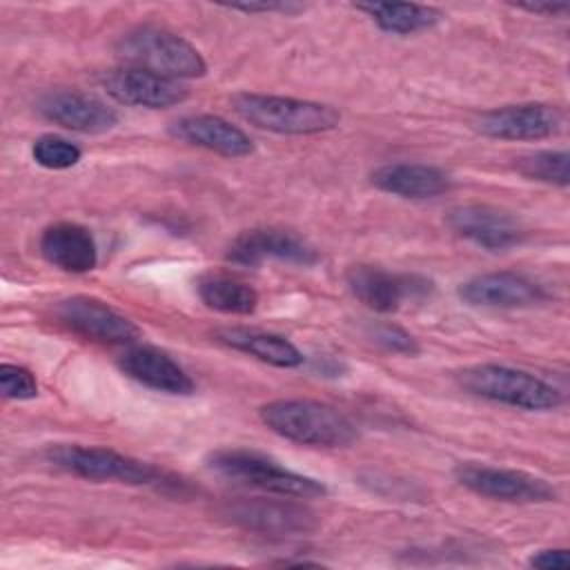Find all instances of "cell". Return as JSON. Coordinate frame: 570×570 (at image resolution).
<instances>
[{
  "label": "cell",
  "instance_id": "obj_1",
  "mask_svg": "<svg viewBox=\"0 0 570 570\" xmlns=\"http://www.w3.org/2000/svg\"><path fill=\"white\" fill-rule=\"evenodd\" d=\"M261 421L272 432L312 448H345L356 439V428L343 412L309 399L265 403L261 407Z\"/></svg>",
  "mask_w": 570,
  "mask_h": 570
},
{
  "label": "cell",
  "instance_id": "obj_2",
  "mask_svg": "<svg viewBox=\"0 0 570 570\" xmlns=\"http://www.w3.org/2000/svg\"><path fill=\"white\" fill-rule=\"evenodd\" d=\"M116 56L125 67L145 69L165 78H200L207 65L200 51L183 36L154 24H140L122 33L116 42Z\"/></svg>",
  "mask_w": 570,
  "mask_h": 570
},
{
  "label": "cell",
  "instance_id": "obj_3",
  "mask_svg": "<svg viewBox=\"0 0 570 570\" xmlns=\"http://www.w3.org/2000/svg\"><path fill=\"white\" fill-rule=\"evenodd\" d=\"M207 465L218 476L249 485L269 494L278 497H294V499H314L327 494V488L305 474L292 472L283 468L272 456L245 450V448H220L207 456Z\"/></svg>",
  "mask_w": 570,
  "mask_h": 570
},
{
  "label": "cell",
  "instance_id": "obj_4",
  "mask_svg": "<svg viewBox=\"0 0 570 570\" xmlns=\"http://www.w3.org/2000/svg\"><path fill=\"white\" fill-rule=\"evenodd\" d=\"M232 105L243 120L274 134L307 136L330 131L341 122V114L330 105L285 96L245 91L236 94Z\"/></svg>",
  "mask_w": 570,
  "mask_h": 570
},
{
  "label": "cell",
  "instance_id": "obj_5",
  "mask_svg": "<svg viewBox=\"0 0 570 570\" xmlns=\"http://www.w3.org/2000/svg\"><path fill=\"white\" fill-rule=\"evenodd\" d=\"M459 383L474 396L519 410L546 412L563 403L561 392L548 381L530 372L497 363H483L463 370L459 374Z\"/></svg>",
  "mask_w": 570,
  "mask_h": 570
},
{
  "label": "cell",
  "instance_id": "obj_6",
  "mask_svg": "<svg viewBox=\"0 0 570 570\" xmlns=\"http://www.w3.org/2000/svg\"><path fill=\"white\" fill-rule=\"evenodd\" d=\"M47 461L56 468L89 481H118L142 485L158 479V470L145 461L125 456L111 448L100 445H51L45 452Z\"/></svg>",
  "mask_w": 570,
  "mask_h": 570
},
{
  "label": "cell",
  "instance_id": "obj_7",
  "mask_svg": "<svg viewBox=\"0 0 570 570\" xmlns=\"http://www.w3.org/2000/svg\"><path fill=\"white\" fill-rule=\"evenodd\" d=\"M456 481L474 494L510 501V503H546L554 501L557 490L541 476L523 470L494 468L479 463H461L454 470Z\"/></svg>",
  "mask_w": 570,
  "mask_h": 570
},
{
  "label": "cell",
  "instance_id": "obj_8",
  "mask_svg": "<svg viewBox=\"0 0 570 570\" xmlns=\"http://www.w3.org/2000/svg\"><path fill=\"white\" fill-rule=\"evenodd\" d=\"M352 294L374 312L390 314L407 301H421L432 292V283L416 274H396L374 265H352L345 274Z\"/></svg>",
  "mask_w": 570,
  "mask_h": 570
},
{
  "label": "cell",
  "instance_id": "obj_9",
  "mask_svg": "<svg viewBox=\"0 0 570 570\" xmlns=\"http://www.w3.org/2000/svg\"><path fill=\"white\" fill-rule=\"evenodd\" d=\"M483 136L499 140H539L550 138L563 129V111L546 102L508 105L485 111L476 120Z\"/></svg>",
  "mask_w": 570,
  "mask_h": 570
},
{
  "label": "cell",
  "instance_id": "obj_10",
  "mask_svg": "<svg viewBox=\"0 0 570 570\" xmlns=\"http://www.w3.org/2000/svg\"><path fill=\"white\" fill-rule=\"evenodd\" d=\"M56 316L71 332L107 345L131 343L138 336V327L127 316L91 296H69L60 301Z\"/></svg>",
  "mask_w": 570,
  "mask_h": 570
},
{
  "label": "cell",
  "instance_id": "obj_11",
  "mask_svg": "<svg viewBox=\"0 0 570 570\" xmlns=\"http://www.w3.org/2000/svg\"><path fill=\"white\" fill-rule=\"evenodd\" d=\"M445 220L454 234L492 252L510 249L514 245H521L525 238L523 225L510 212L490 205L452 207Z\"/></svg>",
  "mask_w": 570,
  "mask_h": 570
},
{
  "label": "cell",
  "instance_id": "obj_12",
  "mask_svg": "<svg viewBox=\"0 0 570 570\" xmlns=\"http://www.w3.org/2000/svg\"><path fill=\"white\" fill-rule=\"evenodd\" d=\"M227 261L236 265H261L265 261L314 265L318 254L309 243L287 229L261 227L238 234L227 249Z\"/></svg>",
  "mask_w": 570,
  "mask_h": 570
},
{
  "label": "cell",
  "instance_id": "obj_13",
  "mask_svg": "<svg viewBox=\"0 0 570 570\" xmlns=\"http://www.w3.org/2000/svg\"><path fill=\"white\" fill-rule=\"evenodd\" d=\"M105 91L122 102V105H134V107H149V109H165L183 102L189 91L180 80L165 78L145 69H134V67H120L102 78Z\"/></svg>",
  "mask_w": 570,
  "mask_h": 570
},
{
  "label": "cell",
  "instance_id": "obj_14",
  "mask_svg": "<svg viewBox=\"0 0 570 570\" xmlns=\"http://www.w3.org/2000/svg\"><path fill=\"white\" fill-rule=\"evenodd\" d=\"M38 109L47 120L80 134H105L118 122L114 107L76 89H56L45 94Z\"/></svg>",
  "mask_w": 570,
  "mask_h": 570
},
{
  "label": "cell",
  "instance_id": "obj_15",
  "mask_svg": "<svg viewBox=\"0 0 570 570\" xmlns=\"http://www.w3.org/2000/svg\"><path fill=\"white\" fill-rule=\"evenodd\" d=\"M459 296L474 307H528L546 298L543 287L517 272L479 274L459 287Z\"/></svg>",
  "mask_w": 570,
  "mask_h": 570
},
{
  "label": "cell",
  "instance_id": "obj_16",
  "mask_svg": "<svg viewBox=\"0 0 570 570\" xmlns=\"http://www.w3.org/2000/svg\"><path fill=\"white\" fill-rule=\"evenodd\" d=\"M225 514L234 523L265 534H305L316 528L314 512L292 501H238L229 505Z\"/></svg>",
  "mask_w": 570,
  "mask_h": 570
},
{
  "label": "cell",
  "instance_id": "obj_17",
  "mask_svg": "<svg viewBox=\"0 0 570 570\" xmlns=\"http://www.w3.org/2000/svg\"><path fill=\"white\" fill-rule=\"evenodd\" d=\"M120 370L156 392L178 396L194 394V381L189 379V374L158 347L134 345L125 350L120 356Z\"/></svg>",
  "mask_w": 570,
  "mask_h": 570
},
{
  "label": "cell",
  "instance_id": "obj_18",
  "mask_svg": "<svg viewBox=\"0 0 570 570\" xmlns=\"http://www.w3.org/2000/svg\"><path fill=\"white\" fill-rule=\"evenodd\" d=\"M169 134L178 140L216 151L227 158H243L254 151L252 138L220 116H185L169 127Z\"/></svg>",
  "mask_w": 570,
  "mask_h": 570
},
{
  "label": "cell",
  "instance_id": "obj_19",
  "mask_svg": "<svg viewBox=\"0 0 570 570\" xmlns=\"http://www.w3.org/2000/svg\"><path fill=\"white\" fill-rule=\"evenodd\" d=\"M40 252L53 267L67 274H85L98 263L96 240L78 223L49 225L40 236Z\"/></svg>",
  "mask_w": 570,
  "mask_h": 570
},
{
  "label": "cell",
  "instance_id": "obj_20",
  "mask_svg": "<svg viewBox=\"0 0 570 570\" xmlns=\"http://www.w3.org/2000/svg\"><path fill=\"white\" fill-rule=\"evenodd\" d=\"M372 185L399 198L421 200L445 194L452 187V178L434 165L390 163L372 171Z\"/></svg>",
  "mask_w": 570,
  "mask_h": 570
},
{
  "label": "cell",
  "instance_id": "obj_21",
  "mask_svg": "<svg viewBox=\"0 0 570 570\" xmlns=\"http://www.w3.org/2000/svg\"><path fill=\"white\" fill-rule=\"evenodd\" d=\"M216 338L234 350H240L276 367H298L305 361L303 352L281 334L247 330V327H227V330H220Z\"/></svg>",
  "mask_w": 570,
  "mask_h": 570
},
{
  "label": "cell",
  "instance_id": "obj_22",
  "mask_svg": "<svg viewBox=\"0 0 570 570\" xmlns=\"http://www.w3.org/2000/svg\"><path fill=\"white\" fill-rule=\"evenodd\" d=\"M356 9L365 11L379 29L401 36L430 29L443 18L439 9L414 2H361Z\"/></svg>",
  "mask_w": 570,
  "mask_h": 570
},
{
  "label": "cell",
  "instance_id": "obj_23",
  "mask_svg": "<svg viewBox=\"0 0 570 570\" xmlns=\"http://www.w3.org/2000/svg\"><path fill=\"white\" fill-rule=\"evenodd\" d=\"M200 301L223 314H252L258 305L256 289L229 274H207L198 281Z\"/></svg>",
  "mask_w": 570,
  "mask_h": 570
},
{
  "label": "cell",
  "instance_id": "obj_24",
  "mask_svg": "<svg viewBox=\"0 0 570 570\" xmlns=\"http://www.w3.org/2000/svg\"><path fill=\"white\" fill-rule=\"evenodd\" d=\"M568 165H570L568 151H550V149L521 156L517 163V167L523 176H528L532 180L559 185V187H566L570 183Z\"/></svg>",
  "mask_w": 570,
  "mask_h": 570
},
{
  "label": "cell",
  "instance_id": "obj_25",
  "mask_svg": "<svg viewBox=\"0 0 570 570\" xmlns=\"http://www.w3.org/2000/svg\"><path fill=\"white\" fill-rule=\"evenodd\" d=\"M31 154H33V160L47 169H69L82 156L78 145H73L67 138L53 136V134H45V136L36 138Z\"/></svg>",
  "mask_w": 570,
  "mask_h": 570
},
{
  "label": "cell",
  "instance_id": "obj_26",
  "mask_svg": "<svg viewBox=\"0 0 570 570\" xmlns=\"http://www.w3.org/2000/svg\"><path fill=\"white\" fill-rule=\"evenodd\" d=\"M0 387H2L4 399L27 401V399L38 396L36 376L27 367L13 365V363H2L0 365Z\"/></svg>",
  "mask_w": 570,
  "mask_h": 570
},
{
  "label": "cell",
  "instance_id": "obj_27",
  "mask_svg": "<svg viewBox=\"0 0 570 570\" xmlns=\"http://www.w3.org/2000/svg\"><path fill=\"white\" fill-rule=\"evenodd\" d=\"M372 338L383 345L385 350L390 352H396V354H416L419 352V343L412 334H407L405 330H401L399 325H390V323H381V325H374L372 327Z\"/></svg>",
  "mask_w": 570,
  "mask_h": 570
},
{
  "label": "cell",
  "instance_id": "obj_28",
  "mask_svg": "<svg viewBox=\"0 0 570 570\" xmlns=\"http://www.w3.org/2000/svg\"><path fill=\"white\" fill-rule=\"evenodd\" d=\"M530 566L541 570H563L570 566V557L568 550H539L530 557Z\"/></svg>",
  "mask_w": 570,
  "mask_h": 570
},
{
  "label": "cell",
  "instance_id": "obj_29",
  "mask_svg": "<svg viewBox=\"0 0 570 570\" xmlns=\"http://www.w3.org/2000/svg\"><path fill=\"white\" fill-rule=\"evenodd\" d=\"M227 9L234 11H243V13H272V11H281V13H298L303 11L301 4L294 2H267V4H229Z\"/></svg>",
  "mask_w": 570,
  "mask_h": 570
},
{
  "label": "cell",
  "instance_id": "obj_30",
  "mask_svg": "<svg viewBox=\"0 0 570 570\" xmlns=\"http://www.w3.org/2000/svg\"><path fill=\"white\" fill-rule=\"evenodd\" d=\"M519 9L530 13H543V16H561L570 9L568 2H534V4H519Z\"/></svg>",
  "mask_w": 570,
  "mask_h": 570
}]
</instances>
